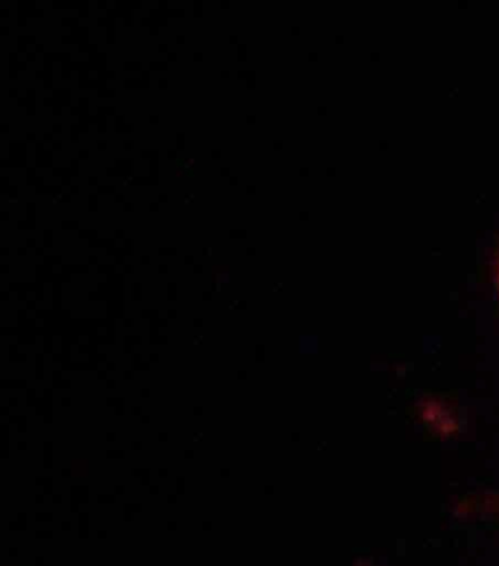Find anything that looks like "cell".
I'll return each mask as SVG.
<instances>
[{"mask_svg":"<svg viewBox=\"0 0 499 566\" xmlns=\"http://www.w3.org/2000/svg\"><path fill=\"white\" fill-rule=\"evenodd\" d=\"M498 283H499V266H498Z\"/></svg>","mask_w":499,"mask_h":566,"instance_id":"obj_1","label":"cell"}]
</instances>
